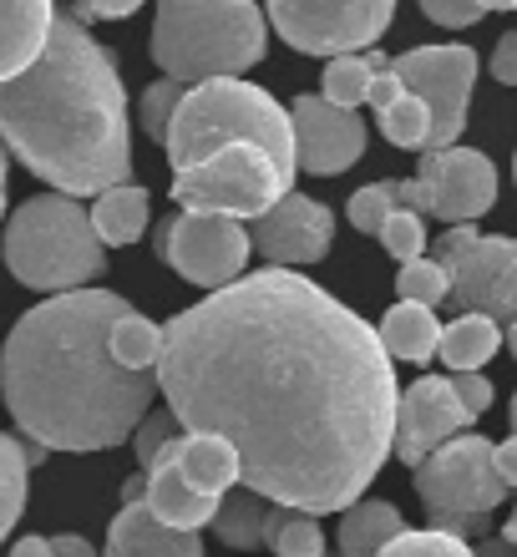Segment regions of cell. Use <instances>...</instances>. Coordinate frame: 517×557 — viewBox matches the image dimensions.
Listing matches in <instances>:
<instances>
[{
	"label": "cell",
	"instance_id": "cell-1",
	"mask_svg": "<svg viewBox=\"0 0 517 557\" xmlns=\"http://www.w3.org/2000/svg\"><path fill=\"white\" fill-rule=\"evenodd\" d=\"M158 391L183 431L223 436L238 482L299 512H345L396 446V370L315 278L269 264L163 324Z\"/></svg>",
	"mask_w": 517,
	"mask_h": 557
},
{
	"label": "cell",
	"instance_id": "cell-2",
	"mask_svg": "<svg viewBox=\"0 0 517 557\" xmlns=\"http://www.w3.org/2000/svg\"><path fill=\"white\" fill-rule=\"evenodd\" d=\"M118 289H61L26 309L0 350L5 411L46 451H107L133 441L152 411L158 370H127L112 355V324L127 314Z\"/></svg>",
	"mask_w": 517,
	"mask_h": 557
},
{
	"label": "cell",
	"instance_id": "cell-3",
	"mask_svg": "<svg viewBox=\"0 0 517 557\" xmlns=\"http://www.w3.org/2000/svg\"><path fill=\"white\" fill-rule=\"evenodd\" d=\"M0 143L72 198H97L133 177V122L118 57L82 15H57L41 57L0 82Z\"/></svg>",
	"mask_w": 517,
	"mask_h": 557
},
{
	"label": "cell",
	"instance_id": "cell-4",
	"mask_svg": "<svg viewBox=\"0 0 517 557\" xmlns=\"http://www.w3.org/2000/svg\"><path fill=\"white\" fill-rule=\"evenodd\" d=\"M229 143H254L264 147L269 158L280 162L284 173L295 177V122H290V107H280L264 87L254 82H238V76H208V82H193L183 91V102L173 112V127H168V162L177 168H193L204 162L208 152H219Z\"/></svg>",
	"mask_w": 517,
	"mask_h": 557
},
{
	"label": "cell",
	"instance_id": "cell-5",
	"mask_svg": "<svg viewBox=\"0 0 517 557\" xmlns=\"http://www.w3.org/2000/svg\"><path fill=\"white\" fill-rule=\"evenodd\" d=\"M152 61L177 82L244 76L269 46V15L254 0H158Z\"/></svg>",
	"mask_w": 517,
	"mask_h": 557
},
{
	"label": "cell",
	"instance_id": "cell-6",
	"mask_svg": "<svg viewBox=\"0 0 517 557\" xmlns=\"http://www.w3.org/2000/svg\"><path fill=\"white\" fill-rule=\"evenodd\" d=\"M0 259L26 289L61 294L82 289L107 269V244L91 228V213L76 203L72 193H36L5 219Z\"/></svg>",
	"mask_w": 517,
	"mask_h": 557
},
{
	"label": "cell",
	"instance_id": "cell-7",
	"mask_svg": "<svg viewBox=\"0 0 517 557\" xmlns=\"http://www.w3.org/2000/svg\"><path fill=\"white\" fill-rule=\"evenodd\" d=\"M416 497L427 507L431 528L467 537L507 497L503 471L492 461V441L477 431H457L436 451H427L416 461Z\"/></svg>",
	"mask_w": 517,
	"mask_h": 557
},
{
	"label": "cell",
	"instance_id": "cell-8",
	"mask_svg": "<svg viewBox=\"0 0 517 557\" xmlns=\"http://www.w3.org/2000/svg\"><path fill=\"white\" fill-rule=\"evenodd\" d=\"M295 177L254 143H229L208 152L193 168H177L173 177V203L177 208H204V213H234V219H259L290 193Z\"/></svg>",
	"mask_w": 517,
	"mask_h": 557
},
{
	"label": "cell",
	"instance_id": "cell-9",
	"mask_svg": "<svg viewBox=\"0 0 517 557\" xmlns=\"http://www.w3.org/2000/svg\"><path fill=\"white\" fill-rule=\"evenodd\" d=\"M452 289L442 305L457 314H492L497 324L517 320V238L477 234L472 223H452V234L436 238Z\"/></svg>",
	"mask_w": 517,
	"mask_h": 557
},
{
	"label": "cell",
	"instance_id": "cell-10",
	"mask_svg": "<svg viewBox=\"0 0 517 557\" xmlns=\"http://www.w3.org/2000/svg\"><path fill=\"white\" fill-rule=\"evenodd\" d=\"M274 36L305 57H345L385 36L396 0H264Z\"/></svg>",
	"mask_w": 517,
	"mask_h": 557
},
{
	"label": "cell",
	"instance_id": "cell-11",
	"mask_svg": "<svg viewBox=\"0 0 517 557\" xmlns=\"http://www.w3.org/2000/svg\"><path fill=\"white\" fill-rule=\"evenodd\" d=\"M396 198L427 219L472 223L497 203V168L472 147H427L416 177L396 183Z\"/></svg>",
	"mask_w": 517,
	"mask_h": 557
},
{
	"label": "cell",
	"instance_id": "cell-12",
	"mask_svg": "<svg viewBox=\"0 0 517 557\" xmlns=\"http://www.w3.org/2000/svg\"><path fill=\"white\" fill-rule=\"evenodd\" d=\"M158 249L177 274L198 284V289H223L244 274L254 253L249 228L234 213H204V208H183L177 219L158 223Z\"/></svg>",
	"mask_w": 517,
	"mask_h": 557
},
{
	"label": "cell",
	"instance_id": "cell-13",
	"mask_svg": "<svg viewBox=\"0 0 517 557\" xmlns=\"http://www.w3.org/2000/svg\"><path fill=\"white\" fill-rule=\"evenodd\" d=\"M406 91H416L431 112V147H452L467 127L477 82V51L472 46H411L406 57L391 61Z\"/></svg>",
	"mask_w": 517,
	"mask_h": 557
},
{
	"label": "cell",
	"instance_id": "cell-14",
	"mask_svg": "<svg viewBox=\"0 0 517 557\" xmlns=\"http://www.w3.org/2000/svg\"><path fill=\"white\" fill-rule=\"evenodd\" d=\"M290 122H295V162L305 173L335 177L366 158V122L355 117V107L330 102L325 91L320 97L315 91L295 97Z\"/></svg>",
	"mask_w": 517,
	"mask_h": 557
},
{
	"label": "cell",
	"instance_id": "cell-15",
	"mask_svg": "<svg viewBox=\"0 0 517 557\" xmlns=\"http://www.w3.org/2000/svg\"><path fill=\"white\" fill-rule=\"evenodd\" d=\"M254 238V253L264 259V264H315V259H325L330 244H335V213L325 203H315L305 193H284L280 203L259 213L249 228Z\"/></svg>",
	"mask_w": 517,
	"mask_h": 557
},
{
	"label": "cell",
	"instance_id": "cell-16",
	"mask_svg": "<svg viewBox=\"0 0 517 557\" xmlns=\"http://www.w3.org/2000/svg\"><path fill=\"white\" fill-rule=\"evenodd\" d=\"M472 416L452 391V375H421L401 391L396 406V456L401 461H421L427 451H436L442 441H452L457 431H467Z\"/></svg>",
	"mask_w": 517,
	"mask_h": 557
},
{
	"label": "cell",
	"instance_id": "cell-17",
	"mask_svg": "<svg viewBox=\"0 0 517 557\" xmlns=\"http://www.w3.org/2000/svg\"><path fill=\"white\" fill-rule=\"evenodd\" d=\"M148 471L122 486V512L107 528V553L102 557H204V543L193 528H168L163 517H152L148 507Z\"/></svg>",
	"mask_w": 517,
	"mask_h": 557
},
{
	"label": "cell",
	"instance_id": "cell-18",
	"mask_svg": "<svg viewBox=\"0 0 517 557\" xmlns=\"http://www.w3.org/2000/svg\"><path fill=\"white\" fill-rule=\"evenodd\" d=\"M177 441L183 436H173L163 446V451L152 456L148 467V507H152V517H163L168 528H204V522H213V512H219V497H208V492H198V486L183 476V467H177Z\"/></svg>",
	"mask_w": 517,
	"mask_h": 557
},
{
	"label": "cell",
	"instance_id": "cell-19",
	"mask_svg": "<svg viewBox=\"0 0 517 557\" xmlns=\"http://www.w3.org/2000/svg\"><path fill=\"white\" fill-rule=\"evenodd\" d=\"M57 5L51 0H0V82H11L41 57Z\"/></svg>",
	"mask_w": 517,
	"mask_h": 557
},
{
	"label": "cell",
	"instance_id": "cell-20",
	"mask_svg": "<svg viewBox=\"0 0 517 557\" xmlns=\"http://www.w3.org/2000/svg\"><path fill=\"white\" fill-rule=\"evenodd\" d=\"M381 330V345L391 350V360H406V366H421L436 355L442 345V324L431 314V305H416V299H401V305L385 309V320L376 324Z\"/></svg>",
	"mask_w": 517,
	"mask_h": 557
},
{
	"label": "cell",
	"instance_id": "cell-21",
	"mask_svg": "<svg viewBox=\"0 0 517 557\" xmlns=\"http://www.w3.org/2000/svg\"><path fill=\"white\" fill-rule=\"evenodd\" d=\"M148 188H137V183H112V188L97 193V203H91V228L102 234L107 249H127L137 238L148 234Z\"/></svg>",
	"mask_w": 517,
	"mask_h": 557
},
{
	"label": "cell",
	"instance_id": "cell-22",
	"mask_svg": "<svg viewBox=\"0 0 517 557\" xmlns=\"http://www.w3.org/2000/svg\"><path fill=\"white\" fill-rule=\"evenodd\" d=\"M177 467L198 492L208 497H223L229 486L238 482V451L223 436H208V431H183L177 441Z\"/></svg>",
	"mask_w": 517,
	"mask_h": 557
},
{
	"label": "cell",
	"instance_id": "cell-23",
	"mask_svg": "<svg viewBox=\"0 0 517 557\" xmlns=\"http://www.w3.org/2000/svg\"><path fill=\"white\" fill-rule=\"evenodd\" d=\"M264 522H269V497L254 492V486H229L219 497V512H213V532H219L223 547L234 553H254L264 547Z\"/></svg>",
	"mask_w": 517,
	"mask_h": 557
},
{
	"label": "cell",
	"instance_id": "cell-24",
	"mask_svg": "<svg viewBox=\"0 0 517 557\" xmlns=\"http://www.w3.org/2000/svg\"><path fill=\"white\" fill-rule=\"evenodd\" d=\"M497 350H503V330L492 314H457L442 330V345H436L446 370H482Z\"/></svg>",
	"mask_w": 517,
	"mask_h": 557
},
{
	"label": "cell",
	"instance_id": "cell-25",
	"mask_svg": "<svg viewBox=\"0 0 517 557\" xmlns=\"http://www.w3.org/2000/svg\"><path fill=\"white\" fill-rule=\"evenodd\" d=\"M406 528L391 502H360L341 512V557H376L396 532Z\"/></svg>",
	"mask_w": 517,
	"mask_h": 557
},
{
	"label": "cell",
	"instance_id": "cell-26",
	"mask_svg": "<svg viewBox=\"0 0 517 557\" xmlns=\"http://www.w3.org/2000/svg\"><path fill=\"white\" fill-rule=\"evenodd\" d=\"M391 66V57H381V51H345V57H330L325 66V97L341 107H360L370 97V82H376V72H385Z\"/></svg>",
	"mask_w": 517,
	"mask_h": 557
},
{
	"label": "cell",
	"instance_id": "cell-27",
	"mask_svg": "<svg viewBox=\"0 0 517 557\" xmlns=\"http://www.w3.org/2000/svg\"><path fill=\"white\" fill-rule=\"evenodd\" d=\"M264 547H274L280 557H325V532H320L315 512L274 502L264 522Z\"/></svg>",
	"mask_w": 517,
	"mask_h": 557
},
{
	"label": "cell",
	"instance_id": "cell-28",
	"mask_svg": "<svg viewBox=\"0 0 517 557\" xmlns=\"http://www.w3.org/2000/svg\"><path fill=\"white\" fill-rule=\"evenodd\" d=\"M112 355H118L127 370H158V360H163V324H152L148 314L127 309V314L112 324Z\"/></svg>",
	"mask_w": 517,
	"mask_h": 557
},
{
	"label": "cell",
	"instance_id": "cell-29",
	"mask_svg": "<svg viewBox=\"0 0 517 557\" xmlns=\"http://www.w3.org/2000/svg\"><path fill=\"white\" fill-rule=\"evenodd\" d=\"M376 117H381L385 143L401 147V152H427L431 147V112H427V102H421L416 91H401L396 102L381 107Z\"/></svg>",
	"mask_w": 517,
	"mask_h": 557
},
{
	"label": "cell",
	"instance_id": "cell-30",
	"mask_svg": "<svg viewBox=\"0 0 517 557\" xmlns=\"http://www.w3.org/2000/svg\"><path fill=\"white\" fill-rule=\"evenodd\" d=\"M26 476H30V456L15 436L0 431V543L11 537V528L26 512Z\"/></svg>",
	"mask_w": 517,
	"mask_h": 557
},
{
	"label": "cell",
	"instance_id": "cell-31",
	"mask_svg": "<svg viewBox=\"0 0 517 557\" xmlns=\"http://www.w3.org/2000/svg\"><path fill=\"white\" fill-rule=\"evenodd\" d=\"M376 557H477V547L446 528H401Z\"/></svg>",
	"mask_w": 517,
	"mask_h": 557
},
{
	"label": "cell",
	"instance_id": "cell-32",
	"mask_svg": "<svg viewBox=\"0 0 517 557\" xmlns=\"http://www.w3.org/2000/svg\"><path fill=\"white\" fill-rule=\"evenodd\" d=\"M183 91H188V82H177V76H163V82H152V87L143 91L137 122H143V133H148L152 143H168V127H173V112H177V102H183Z\"/></svg>",
	"mask_w": 517,
	"mask_h": 557
},
{
	"label": "cell",
	"instance_id": "cell-33",
	"mask_svg": "<svg viewBox=\"0 0 517 557\" xmlns=\"http://www.w3.org/2000/svg\"><path fill=\"white\" fill-rule=\"evenodd\" d=\"M376 238H381L385 253L401 259V264H406V259H421V253H427V213H416V208L401 203L396 213L381 223V234Z\"/></svg>",
	"mask_w": 517,
	"mask_h": 557
},
{
	"label": "cell",
	"instance_id": "cell-34",
	"mask_svg": "<svg viewBox=\"0 0 517 557\" xmlns=\"http://www.w3.org/2000/svg\"><path fill=\"white\" fill-rule=\"evenodd\" d=\"M396 289H401V299H416V305L436 309L446 299V289H452V278H446L442 259H406L396 274Z\"/></svg>",
	"mask_w": 517,
	"mask_h": 557
},
{
	"label": "cell",
	"instance_id": "cell-35",
	"mask_svg": "<svg viewBox=\"0 0 517 557\" xmlns=\"http://www.w3.org/2000/svg\"><path fill=\"white\" fill-rule=\"evenodd\" d=\"M396 208H401L396 183H370V188H355V193H350L345 213H350L355 234H381V223L391 219Z\"/></svg>",
	"mask_w": 517,
	"mask_h": 557
},
{
	"label": "cell",
	"instance_id": "cell-36",
	"mask_svg": "<svg viewBox=\"0 0 517 557\" xmlns=\"http://www.w3.org/2000/svg\"><path fill=\"white\" fill-rule=\"evenodd\" d=\"M173 436H183V425H177V416H173V406L168 411H148L143 421H137V431H133V446H137V461L148 467L152 456L163 451Z\"/></svg>",
	"mask_w": 517,
	"mask_h": 557
},
{
	"label": "cell",
	"instance_id": "cell-37",
	"mask_svg": "<svg viewBox=\"0 0 517 557\" xmlns=\"http://www.w3.org/2000/svg\"><path fill=\"white\" fill-rule=\"evenodd\" d=\"M421 11H427V21H436V26H452V30H461V26H477L482 21V5L477 0H421Z\"/></svg>",
	"mask_w": 517,
	"mask_h": 557
},
{
	"label": "cell",
	"instance_id": "cell-38",
	"mask_svg": "<svg viewBox=\"0 0 517 557\" xmlns=\"http://www.w3.org/2000/svg\"><path fill=\"white\" fill-rule=\"evenodd\" d=\"M452 391H457V400L467 406L472 421L492 406V381H482V370H452Z\"/></svg>",
	"mask_w": 517,
	"mask_h": 557
},
{
	"label": "cell",
	"instance_id": "cell-39",
	"mask_svg": "<svg viewBox=\"0 0 517 557\" xmlns=\"http://www.w3.org/2000/svg\"><path fill=\"white\" fill-rule=\"evenodd\" d=\"M72 5L82 21H122V15H133L143 0H72Z\"/></svg>",
	"mask_w": 517,
	"mask_h": 557
},
{
	"label": "cell",
	"instance_id": "cell-40",
	"mask_svg": "<svg viewBox=\"0 0 517 557\" xmlns=\"http://www.w3.org/2000/svg\"><path fill=\"white\" fill-rule=\"evenodd\" d=\"M492 82H503V87H517V30H507L497 51H492Z\"/></svg>",
	"mask_w": 517,
	"mask_h": 557
},
{
	"label": "cell",
	"instance_id": "cell-41",
	"mask_svg": "<svg viewBox=\"0 0 517 557\" xmlns=\"http://www.w3.org/2000/svg\"><path fill=\"white\" fill-rule=\"evenodd\" d=\"M401 91H406V82L396 76V66H385V72H376V82H370V97H366V102L376 107V112H381V107L396 102Z\"/></svg>",
	"mask_w": 517,
	"mask_h": 557
},
{
	"label": "cell",
	"instance_id": "cell-42",
	"mask_svg": "<svg viewBox=\"0 0 517 557\" xmlns=\"http://www.w3.org/2000/svg\"><path fill=\"white\" fill-rule=\"evenodd\" d=\"M51 553L57 557H102L82 532H57V537H51Z\"/></svg>",
	"mask_w": 517,
	"mask_h": 557
},
{
	"label": "cell",
	"instance_id": "cell-43",
	"mask_svg": "<svg viewBox=\"0 0 517 557\" xmlns=\"http://www.w3.org/2000/svg\"><path fill=\"white\" fill-rule=\"evenodd\" d=\"M492 461H497V471H503V482L517 486V431L503 441V446H492Z\"/></svg>",
	"mask_w": 517,
	"mask_h": 557
},
{
	"label": "cell",
	"instance_id": "cell-44",
	"mask_svg": "<svg viewBox=\"0 0 517 557\" xmlns=\"http://www.w3.org/2000/svg\"><path fill=\"white\" fill-rule=\"evenodd\" d=\"M11 557H57V553H51V537H21L11 547Z\"/></svg>",
	"mask_w": 517,
	"mask_h": 557
},
{
	"label": "cell",
	"instance_id": "cell-45",
	"mask_svg": "<svg viewBox=\"0 0 517 557\" xmlns=\"http://www.w3.org/2000/svg\"><path fill=\"white\" fill-rule=\"evenodd\" d=\"M477 557H517V543H507V537H488V543H477Z\"/></svg>",
	"mask_w": 517,
	"mask_h": 557
},
{
	"label": "cell",
	"instance_id": "cell-46",
	"mask_svg": "<svg viewBox=\"0 0 517 557\" xmlns=\"http://www.w3.org/2000/svg\"><path fill=\"white\" fill-rule=\"evenodd\" d=\"M5 152H11V147L0 143V219H5V177H11V162H5Z\"/></svg>",
	"mask_w": 517,
	"mask_h": 557
},
{
	"label": "cell",
	"instance_id": "cell-47",
	"mask_svg": "<svg viewBox=\"0 0 517 557\" xmlns=\"http://www.w3.org/2000/svg\"><path fill=\"white\" fill-rule=\"evenodd\" d=\"M482 11H517V0H477Z\"/></svg>",
	"mask_w": 517,
	"mask_h": 557
},
{
	"label": "cell",
	"instance_id": "cell-48",
	"mask_svg": "<svg viewBox=\"0 0 517 557\" xmlns=\"http://www.w3.org/2000/svg\"><path fill=\"white\" fill-rule=\"evenodd\" d=\"M507 543H517V502H513V512H507V528H503Z\"/></svg>",
	"mask_w": 517,
	"mask_h": 557
},
{
	"label": "cell",
	"instance_id": "cell-49",
	"mask_svg": "<svg viewBox=\"0 0 517 557\" xmlns=\"http://www.w3.org/2000/svg\"><path fill=\"white\" fill-rule=\"evenodd\" d=\"M503 339H507V350H513V360H517V320H507V335Z\"/></svg>",
	"mask_w": 517,
	"mask_h": 557
},
{
	"label": "cell",
	"instance_id": "cell-50",
	"mask_svg": "<svg viewBox=\"0 0 517 557\" xmlns=\"http://www.w3.org/2000/svg\"><path fill=\"white\" fill-rule=\"evenodd\" d=\"M513 431H517V396H513Z\"/></svg>",
	"mask_w": 517,
	"mask_h": 557
},
{
	"label": "cell",
	"instance_id": "cell-51",
	"mask_svg": "<svg viewBox=\"0 0 517 557\" xmlns=\"http://www.w3.org/2000/svg\"><path fill=\"white\" fill-rule=\"evenodd\" d=\"M513 177H517V152H513Z\"/></svg>",
	"mask_w": 517,
	"mask_h": 557
}]
</instances>
